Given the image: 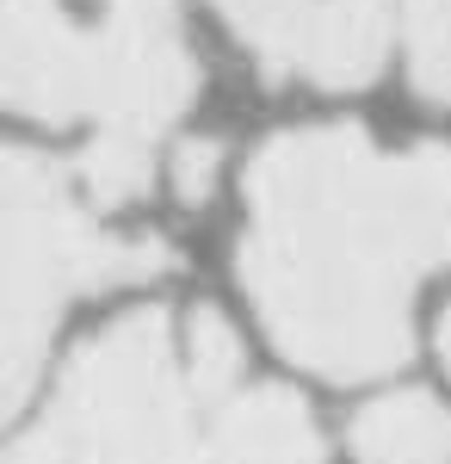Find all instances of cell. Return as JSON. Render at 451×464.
Wrapping results in <instances>:
<instances>
[{
  "label": "cell",
  "instance_id": "9",
  "mask_svg": "<svg viewBox=\"0 0 451 464\" xmlns=\"http://www.w3.org/2000/svg\"><path fill=\"white\" fill-rule=\"evenodd\" d=\"M402 74L415 100L451 111V0H402Z\"/></svg>",
  "mask_w": 451,
  "mask_h": 464
},
{
  "label": "cell",
  "instance_id": "11",
  "mask_svg": "<svg viewBox=\"0 0 451 464\" xmlns=\"http://www.w3.org/2000/svg\"><path fill=\"white\" fill-rule=\"evenodd\" d=\"M433 334H439V359H446V372H451V304L439 310V322H433Z\"/></svg>",
  "mask_w": 451,
  "mask_h": 464
},
{
  "label": "cell",
  "instance_id": "7",
  "mask_svg": "<svg viewBox=\"0 0 451 464\" xmlns=\"http://www.w3.org/2000/svg\"><path fill=\"white\" fill-rule=\"evenodd\" d=\"M347 446L352 464H451V409L420 384L383 391L347 421Z\"/></svg>",
  "mask_w": 451,
  "mask_h": 464
},
{
  "label": "cell",
  "instance_id": "3",
  "mask_svg": "<svg viewBox=\"0 0 451 464\" xmlns=\"http://www.w3.org/2000/svg\"><path fill=\"white\" fill-rule=\"evenodd\" d=\"M0 205H6V409H25L37 372L50 359V334L62 328L81 297L124 285H149L174 273V242L155 229H111V211H100L74 161H56L50 149L6 143V174H0Z\"/></svg>",
  "mask_w": 451,
  "mask_h": 464
},
{
  "label": "cell",
  "instance_id": "8",
  "mask_svg": "<svg viewBox=\"0 0 451 464\" xmlns=\"http://www.w3.org/2000/svg\"><path fill=\"white\" fill-rule=\"evenodd\" d=\"M179 359H186V384L198 402H229L242 396V372H247V347L235 334V322L223 310L198 304L186 316V334H179Z\"/></svg>",
  "mask_w": 451,
  "mask_h": 464
},
{
  "label": "cell",
  "instance_id": "2",
  "mask_svg": "<svg viewBox=\"0 0 451 464\" xmlns=\"http://www.w3.org/2000/svg\"><path fill=\"white\" fill-rule=\"evenodd\" d=\"M205 93L179 0H6L0 100L37 130L174 149Z\"/></svg>",
  "mask_w": 451,
  "mask_h": 464
},
{
  "label": "cell",
  "instance_id": "4",
  "mask_svg": "<svg viewBox=\"0 0 451 464\" xmlns=\"http://www.w3.org/2000/svg\"><path fill=\"white\" fill-rule=\"evenodd\" d=\"M192 409L205 402L186 384L174 316L149 304L74 347L6 464H210Z\"/></svg>",
  "mask_w": 451,
  "mask_h": 464
},
{
  "label": "cell",
  "instance_id": "10",
  "mask_svg": "<svg viewBox=\"0 0 451 464\" xmlns=\"http://www.w3.org/2000/svg\"><path fill=\"white\" fill-rule=\"evenodd\" d=\"M216 179H223V143H216V137H174L168 168H161V186H174V198L186 211L210 205Z\"/></svg>",
  "mask_w": 451,
  "mask_h": 464
},
{
  "label": "cell",
  "instance_id": "6",
  "mask_svg": "<svg viewBox=\"0 0 451 464\" xmlns=\"http://www.w3.org/2000/svg\"><path fill=\"white\" fill-rule=\"evenodd\" d=\"M210 464H328L310 402L284 384L229 396L210 428Z\"/></svg>",
  "mask_w": 451,
  "mask_h": 464
},
{
  "label": "cell",
  "instance_id": "5",
  "mask_svg": "<svg viewBox=\"0 0 451 464\" xmlns=\"http://www.w3.org/2000/svg\"><path fill=\"white\" fill-rule=\"evenodd\" d=\"M210 13L273 87L365 93L402 44V0H210Z\"/></svg>",
  "mask_w": 451,
  "mask_h": 464
},
{
  "label": "cell",
  "instance_id": "1",
  "mask_svg": "<svg viewBox=\"0 0 451 464\" xmlns=\"http://www.w3.org/2000/svg\"><path fill=\"white\" fill-rule=\"evenodd\" d=\"M451 266V143L284 124L242 168L235 279L260 334L321 384H365L415 347V297Z\"/></svg>",
  "mask_w": 451,
  "mask_h": 464
}]
</instances>
